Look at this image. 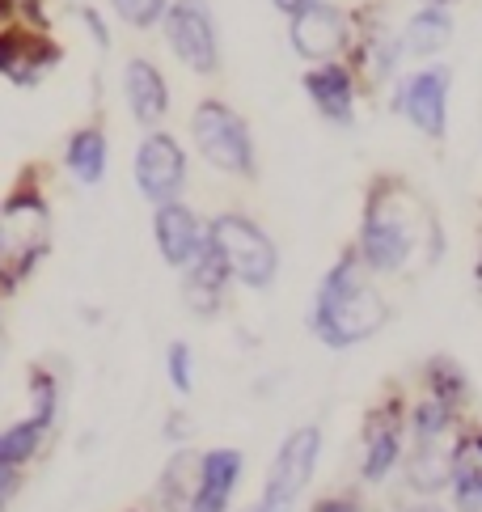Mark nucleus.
<instances>
[{"label":"nucleus","mask_w":482,"mask_h":512,"mask_svg":"<svg viewBox=\"0 0 482 512\" xmlns=\"http://www.w3.org/2000/svg\"><path fill=\"white\" fill-rule=\"evenodd\" d=\"M81 17H85V26H89V34L98 39V47H110V34H106V22L94 13V9H81Z\"/></svg>","instance_id":"obj_32"},{"label":"nucleus","mask_w":482,"mask_h":512,"mask_svg":"<svg viewBox=\"0 0 482 512\" xmlns=\"http://www.w3.org/2000/svg\"><path fill=\"white\" fill-rule=\"evenodd\" d=\"M457 22L449 5H419L406 22L398 26V43L406 64H432L444 56V47L453 43Z\"/></svg>","instance_id":"obj_18"},{"label":"nucleus","mask_w":482,"mask_h":512,"mask_svg":"<svg viewBox=\"0 0 482 512\" xmlns=\"http://www.w3.org/2000/svg\"><path fill=\"white\" fill-rule=\"evenodd\" d=\"M301 89L309 106L318 111L322 123L330 127H356L360 119V98H364V85L356 77V68L347 60H326V64H309Z\"/></svg>","instance_id":"obj_13"},{"label":"nucleus","mask_w":482,"mask_h":512,"mask_svg":"<svg viewBox=\"0 0 482 512\" xmlns=\"http://www.w3.org/2000/svg\"><path fill=\"white\" fill-rule=\"evenodd\" d=\"M449 491H461V496H482V424H474V419H466L461 432H457Z\"/></svg>","instance_id":"obj_23"},{"label":"nucleus","mask_w":482,"mask_h":512,"mask_svg":"<svg viewBox=\"0 0 482 512\" xmlns=\"http://www.w3.org/2000/svg\"><path fill=\"white\" fill-rule=\"evenodd\" d=\"M208 242L225 259L233 284L250 292H271L275 280H280V246H275V237L254 216L237 208L216 212L208 221Z\"/></svg>","instance_id":"obj_3"},{"label":"nucleus","mask_w":482,"mask_h":512,"mask_svg":"<svg viewBox=\"0 0 482 512\" xmlns=\"http://www.w3.org/2000/svg\"><path fill=\"white\" fill-rule=\"evenodd\" d=\"M195 474H199V453L195 449H174V457L165 462L161 470V487H157V500L165 512H182L195 491Z\"/></svg>","instance_id":"obj_24"},{"label":"nucleus","mask_w":482,"mask_h":512,"mask_svg":"<svg viewBox=\"0 0 482 512\" xmlns=\"http://www.w3.org/2000/svg\"><path fill=\"white\" fill-rule=\"evenodd\" d=\"M271 5H275V9H280L284 17H296V13H301V9H309V5H318V0H271Z\"/></svg>","instance_id":"obj_33"},{"label":"nucleus","mask_w":482,"mask_h":512,"mask_svg":"<svg viewBox=\"0 0 482 512\" xmlns=\"http://www.w3.org/2000/svg\"><path fill=\"white\" fill-rule=\"evenodd\" d=\"M305 326L330 352H351V347L377 339L389 326L385 292L377 288V276H368V267L360 263V254L351 246H343L335 254V263L322 271Z\"/></svg>","instance_id":"obj_2"},{"label":"nucleus","mask_w":482,"mask_h":512,"mask_svg":"<svg viewBox=\"0 0 482 512\" xmlns=\"http://www.w3.org/2000/svg\"><path fill=\"white\" fill-rule=\"evenodd\" d=\"M153 242L161 250V259L174 271H182L208 246V221L195 216V208H187L182 199H170V204L153 208Z\"/></svg>","instance_id":"obj_16"},{"label":"nucleus","mask_w":482,"mask_h":512,"mask_svg":"<svg viewBox=\"0 0 482 512\" xmlns=\"http://www.w3.org/2000/svg\"><path fill=\"white\" fill-rule=\"evenodd\" d=\"M123 98L144 132L161 127L165 115H170V81H165V72L148 56H132L123 64Z\"/></svg>","instance_id":"obj_17"},{"label":"nucleus","mask_w":482,"mask_h":512,"mask_svg":"<svg viewBox=\"0 0 482 512\" xmlns=\"http://www.w3.org/2000/svg\"><path fill=\"white\" fill-rule=\"evenodd\" d=\"M449 89L453 72L444 64H415L389 85V111L411 123L423 140H444V132H449Z\"/></svg>","instance_id":"obj_8"},{"label":"nucleus","mask_w":482,"mask_h":512,"mask_svg":"<svg viewBox=\"0 0 482 512\" xmlns=\"http://www.w3.org/2000/svg\"><path fill=\"white\" fill-rule=\"evenodd\" d=\"M119 13V22L123 26H132V30H153L161 26V17H165V5L170 0H110Z\"/></svg>","instance_id":"obj_26"},{"label":"nucleus","mask_w":482,"mask_h":512,"mask_svg":"<svg viewBox=\"0 0 482 512\" xmlns=\"http://www.w3.org/2000/svg\"><path fill=\"white\" fill-rule=\"evenodd\" d=\"M241 474H246L241 449H203L195 491H191V500L182 512H229L237 487H241Z\"/></svg>","instance_id":"obj_15"},{"label":"nucleus","mask_w":482,"mask_h":512,"mask_svg":"<svg viewBox=\"0 0 482 512\" xmlns=\"http://www.w3.org/2000/svg\"><path fill=\"white\" fill-rule=\"evenodd\" d=\"M30 394H34V419L55 424V411H60V381H51L43 369L30 377Z\"/></svg>","instance_id":"obj_28"},{"label":"nucleus","mask_w":482,"mask_h":512,"mask_svg":"<svg viewBox=\"0 0 482 512\" xmlns=\"http://www.w3.org/2000/svg\"><path fill=\"white\" fill-rule=\"evenodd\" d=\"M474 284L482 292V242H478V254H474Z\"/></svg>","instance_id":"obj_34"},{"label":"nucleus","mask_w":482,"mask_h":512,"mask_svg":"<svg viewBox=\"0 0 482 512\" xmlns=\"http://www.w3.org/2000/svg\"><path fill=\"white\" fill-rule=\"evenodd\" d=\"M47 428H51V424H43V419H34V415H30V419H17V424H9L5 432H0V462L22 470L30 457L39 453Z\"/></svg>","instance_id":"obj_25"},{"label":"nucleus","mask_w":482,"mask_h":512,"mask_svg":"<svg viewBox=\"0 0 482 512\" xmlns=\"http://www.w3.org/2000/svg\"><path fill=\"white\" fill-rule=\"evenodd\" d=\"M191 144L212 170L254 182L258 178V144L250 123L225 98H203L191 111Z\"/></svg>","instance_id":"obj_4"},{"label":"nucleus","mask_w":482,"mask_h":512,"mask_svg":"<svg viewBox=\"0 0 482 512\" xmlns=\"http://www.w3.org/2000/svg\"><path fill=\"white\" fill-rule=\"evenodd\" d=\"M398 512H449V504H444V500H415V496H406L398 504Z\"/></svg>","instance_id":"obj_31"},{"label":"nucleus","mask_w":482,"mask_h":512,"mask_svg":"<svg viewBox=\"0 0 482 512\" xmlns=\"http://www.w3.org/2000/svg\"><path fill=\"white\" fill-rule=\"evenodd\" d=\"M55 64V47L34 34H0V72L17 85H34Z\"/></svg>","instance_id":"obj_21"},{"label":"nucleus","mask_w":482,"mask_h":512,"mask_svg":"<svg viewBox=\"0 0 482 512\" xmlns=\"http://www.w3.org/2000/svg\"><path fill=\"white\" fill-rule=\"evenodd\" d=\"M309 512H368V504L356 487H339V491H326V496L313 500Z\"/></svg>","instance_id":"obj_29"},{"label":"nucleus","mask_w":482,"mask_h":512,"mask_svg":"<svg viewBox=\"0 0 482 512\" xmlns=\"http://www.w3.org/2000/svg\"><path fill=\"white\" fill-rule=\"evenodd\" d=\"M415 5H449V9H453L457 0H415Z\"/></svg>","instance_id":"obj_35"},{"label":"nucleus","mask_w":482,"mask_h":512,"mask_svg":"<svg viewBox=\"0 0 482 512\" xmlns=\"http://www.w3.org/2000/svg\"><path fill=\"white\" fill-rule=\"evenodd\" d=\"M161 34L170 43L174 60L191 68L195 77H216L220 72V26L208 0H170L161 17Z\"/></svg>","instance_id":"obj_9"},{"label":"nucleus","mask_w":482,"mask_h":512,"mask_svg":"<svg viewBox=\"0 0 482 512\" xmlns=\"http://www.w3.org/2000/svg\"><path fill=\"white\" fill-rule=\"evenodd\" d=\"M406 390L394 386L381 394L373 407L360 419V457L356 474L364 487H385L389 479H398V466L406 457Z\"/></svg>","instance_id":"obj_6"},{"label":"nucleus","mask_w":482,"mask_h":512,"mask_svg":"<svg viewBox=\"0 0 482 512\" xmlns=\"http://www.w3.org/2000/svg\"><path fill=\"white\" fill-rule=\"evenodd\" d=\"M17 487H22V470H17V466H5V462H0V504H5L9 496H13V491Z\"/></svg>","instance_id":"obj_30"},{"label":"nucleus","mask_w":482,"mask_h":512,"mask_svg":"<svg viewBox=\"0 0 482 512\" xmlns=\"http://www.w3.org/2000/svg\"><path fill=\"white\" fill-rule=\"evenodd\" d=\"M347 64L356 68V77L364 85V94H377V89H389L402 77V43H398V30L385 22L377 9H360V30H356V43H351V56Z\"/></svg>","instance_id":"obj_11"},{"label":"nucleus","mask_w":482,"mask_h":512,"mask_svg":"<svg viewBox=\"0 0 482 512\" xmlns=\"http://www.w3.org/2000/svg\"><path fill=\"white\" fill-rule=\"evenodd\" d=\"M229 284H233V276H229V267L216 254L212 242L203 246L187 267H182V301H187V309L199 314V318H212L216 309L225 305Z\"/></svg>","instance_id":"obj_19"},{"label":"nucleus","mask_w":482,"mask_h":512,"mask_svg":"<svg viewBox=\"0 0 482 512\" xmlns=\"http://www.w3.org/2000/svg\"><path fill=\"white\" fill-rule=\"evenodd\" d=\"M51 242V216L47 204L34 191L9 195L0 208V288H13L26 271L39 263V254Z\"/></svg>","instance_id":"obj_7"},{"label":"nucleus","mask_w":482,"mask_h":512,"mask_svg":"<svg viewBox=\"0 0 482 512\" xmlns=\"http://www.w3.org/2000/svg\"><path fill=\"white\" fill-rule=\"evenodd\" d=\"M351 250L360 254L368 276H406L415 263L432 267L444 254V225L415 182L402 174H377L364 191L360 225Z\"/></svg>","instance_id":"obj_1"},{"label":"nucleus","mask_w":482,"mask_h":512,"mask_svg":"<svg viewBox=\"0 0 482 512\" xmlns=\"http://www.w3.org/2000/svg\"><path fill=\"white\" fill-rule=\"evenodd\" d=\"M322 449H326V432L318 424L292 428L271 457V470L263 479L258 500L246 504L241 512H296L313 483V474L322 466Z\"/></svg>","instance_id":"obj_5"},{"label":"nucleus","mask_w":482,"mask_h":512,"mask_svg":"<svg viewBox=\"0 0 482 512\" xmlns=\"http://www.w3.org/2000/svg\"><path fill=\"white\" fill-rule=\"evenodd\" d=\"M419 390L440 398V402H449V407L461 411V415H466L470 402H474V381L466 373V364H461L457 356H449V352H436V356H428L419 364Z\"/></svg>","instance_id":"obj_20"},{"label":"nucleus","mask_w":482,"mask_h":512,"mask_svg":"<svg viewBox=\"0 0 482 512\" xmlns=\"http://www.w3.org/2000/svg\"><path fill=\"white\" fill-rule=\"evenodd\" d=\"M136 187L148 204H170V199H182L187 191V174H191V161H187V149L170 136L153 127V132H144L140 149H136Z\"/></svg>","instance_id":"obj_12"},{"label":"nucleus","mask_w":482,"mask_h":512,"mask_svg":"<svg viewBox=\"0 0 482 512\" xmlns=\"http://www.w3.org/2000/svg\"><path fill=\"white\" fill-rule=\"evenodd\" d=\"M453 445L457 436H440V441H406L402 457V487L415 500H444L453 479Z\"/></svg>","instance_id":"obj_14"},{"label":"nucleus","mask_w":482,"mask_h":512,"mask_svg":"<svg viewBox=\"0 0 482 512\" xmlns=\"http://www.w3.org/2000/svg\"><path fill=\"white\" fill-rule=\"evenodd\" d=\"M165 377H170V386L178 394H191L195 390V352L182 339L165 347Z\"/></svg>","instance_id":"obj_27"},{"label":"nucleus","mask_w":482,"mask_h":512,"mask_svg":"<svg viewBox=\"0 0 482 512\" xmlns=\"http://www.w3.org/2000/svg\"><path fill=\"white\" fill-rule=\"evenodd\" d=\"M356 30H360V9L335 5V0H318V5L288 17V43L305 64L347 60Z\"/></svg>","instance_id":"obj_10"},{"label":"nucleus","mask_w":482,"mask_h":512,"mask_svg":"<svg viewBox=\"0 0 482 512\" xmlns=\"http://www.w3.org/2000/svg\"><path fill=\"white\" fill-rule=\"evenodd\" d=\"M64 166L72 170V178H77L81 187H98L106 178V132L102 127H81V132H72Z\"/></svg>","instance_id":"obj_22"}]
</instances>
